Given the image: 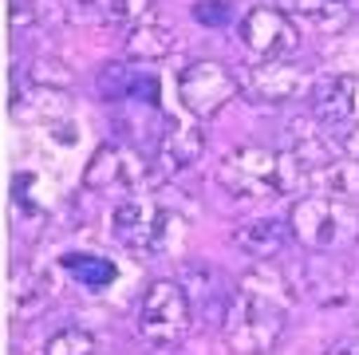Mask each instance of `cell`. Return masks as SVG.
I'll return each instance as SVG.
<instances>
[{"label": "cell", "mask_w": 359, "mask_h": 355, "mask_svg": "<svg viewBox=\"0 0 359 355\" xmlns=\"http://www.w3.org/2000/svg\"><path fill=\"white\" fill-rule=\"evenodd\" d=\"M288 328V281L276 269H257L237 288L229 320H225V344L237 355H269Z\"/></svg>", "instance_id": "obj_1"}, {"label": "cell", "mask_w": 359, "mask_h": 355, "mask_svg": "<svg viewBox=\"0 0 359 355\" xmlns=\"http://www.w3.org/2000/svg\"><path fill=\"white\" fill-rule=\"evenodd\" d=\"M292 237L312 253H344L359 241V209L332 194L296 198L288 209Z\"/></svg>", "instance_id": "obj_2"}, {"label": "cell", "mask_w": 359, "mask_h": 355, "mask_svg": "<svg viewBox=\"0 0 359 355\" xmlns=\"http://www.w3.org/2000/svg\"><path fill=\"white\" fill-rule=\"evenodd\" d=\"M194 328V308L178 281H154L138 304V335L154 351H174Z\"/></svg>", "instance_id": "obj_3"}, {"label": "cell", "mask_w": 359, "mask_h": 355, "mask_svg": "<svg viewBox=\"0 0 359 355\" xmlns=\"http://www.w3.org/2000/svg\"><path fill=\"white\" fill-rule=\"evenodd\" d=\"M217 186L233 201H269L280 198V154L264 147H237L217 166Z\"/></svg>", "instance_id": "obj_4"}, {"label": "cell", "mask_w": 359, "mask_h": 355, "mask_svg": "<svg viewBox=\"0 0 359 355\" xmlns=\"http://www.w3.org/2000/svg\"><path fill=\"white\" fill-rule=\"evenodd\" d=\"M241 91L237 75L217 60H194L178 72V99L182 111L194 119H213L222 107L233 103V95Z\"/></svg>", "instance_id": "obj_5"}, {"label": "cell", "mask_w": 359, "mask_h": 355, "mask_svg": "<svg viewBox=\"0 0 359 355\" xmlns=\"http://www.w3.org/2000/svg\"><path fill=\"white\" fill-rule=\"evenodd\" d=\"M178 284L194 308V320L225 328L233 304H237V284L229 281V272H222L213 261H186L178 272Z\"/></svg>", "instance_id": "obj_6"}, {"label": "cell", "mask_w": 359, "mask_h": 355, "mask_svg": "<svg viewBox=\"0 0 359 355\" xmlns=\"http://www.w3.org/2000/svg\"><path fill=\"white\" fill-rule=\"evenodd\" d=\"M166 225L170 213L150 198H127L111 209V237L138 257H150L166 245Z\"/></svg>", "instance_id": "obj_7"}, {"label": "cell", "mask_w": 359, "mask_h": 355, "mask_svg": "<svg viewBox=\"0 0 359 355\" xmlns=\"http://www.w3.org/2000/svg\"><path fill=\"white\" fill-rule=\"evenodd\" d=\"M245 95L261 107H280V103H296V99H304L312 95L316 79L312 72L304 67H296V63H285V60H261L257 67H249L241 79Z\"/></svg>", "instance_id": "obj_8"}, {"label": "cell", "mask_w": 359, "mask_h": 355, "mask_svg": "<svg viewBox=\"0 0 359 355\" xmlns=\"http://www.w3.org/2000/svg\"><path fill=\"white\" fill-rule=\"evenodd\" d=\"M237 40L257 55V60H285L300 48V32L292 16L280 8H249L237 20Z\"/></svg>", "instance_id": "obj_9"}, {"label": "cell", "mask_w": 359, "mask_h": 355, "mask_svg": "<svg viewBox=\"0 0 359 355\" xmlns=\"http://www.w3.org/2000/svg\"><path fill=\"white\" fill-rule=\"evenodd\" d=\"M312 115L327 130H355L359 126V75L339 72L324 75L312 87Z\"/></svg>", "instance_id": "obj_10"}, {"label": "cell", "mask_w": 359, "mask_h": 355, "mask_svg": "<svg viewBox=\"0 0 359 355\" xmlns=\"http://www.w3.org/2000/svg\"><path fill=\"white\" fill-rule=\"evenodd\" d=\"M288 281H292L296 293L312 296L316 304H348V296L355 293L351 288V276L327 253H312L304 261H296L288 269Z\"/></svg>", "instance_id": "obj_11"}, {"label": "cell", "mask_w": 359, "mask_h": 355, "mask_svg": "<svg viewBox=\"0 0 359 355\" xmlns=\"http://www.w3.org/2000/svg\"><path fill=\"white\" fill-rule=\"evenodd\" d=\"M147 182V166L138 158L135 147H115L107 142L91 154L87 162V174H83V186L87 189H123V186H142Z\"/></svg>", "instance_id": "obj_12"}, {"label": "cell", "mask_w": 359, "mask_h": 355, "mask_svg": "<svg viewBox=\"0 0 359 355\" xmlns=\"http://www.w3.org/2000/svg\"><path fill=\"white\" fill-rule=\"evenodd\" d=\"M201 150H205V138H201L198 119L194 115L166 119V130H162V142H158L162 174L178 178V174H186V170H194L201 162Z\"/></svg>", "instance_id": "obj_13"}, {"label": "cell", "mask_w": 359, "mask_h": 355, "mask_svg": "<svg viewBox=\"0 0 359 355\" xmlns=\"http://www.w3.org/2000/svg\"><path fill=\"white\" fill-rule=\"evenodd\" d=\"M99 95L107 103H147L158 107V79L150 72H135V67H123V63H111L99 75Z\"/></svg>", "instance_id": "obj_14"}, {"label": "cell", "mask_w": 359, "mask_h": 355, "mask_svg": "<svg viewBox=\"0 0 359 355\" xmlns=\"http://www.w3.org/2000/svg\"><path fill=\"white\" fill-rule=\"evenodd\" d=\"M288 237H292V225L280 217H253V221H241L233 229V241L237 249L249 253L253 261H273L288 249Z\"/></svg>", "instance_id": "obj_15"}, {"label": "cell", "mask_w": 359, "mask_h": 355, "mask_svg": "<svg viewBox=\"0 0 359 355\" xmlns=\"http://www.w3.org/2000/svg\"><path fill=\"white\" fill-rule=\"evenodd\" d=\"M123 52L130 55V60H166V55L178 52V36H174V28L162 20H154V16H147V20H138L135 28H127V40H123Z\"/></svg>", "instance_id": "obj_16"}, {"label": "cell", "mask_w": 359, "mask_h": 355, "mask_svg": "<svg viewBox=\"0 0 359 355\" xmlns=\"http://www.w3.org/2000/svg\"><path fill=\"white\" fill-rule=\"evenodd\" d=\"M147 16H150V0H72V20H83V24L135 28Z\"/></svg>", "instance_id": "obj_17"}, {"label": "cell", "mask_w": 359, "mask_h": 355, "mask_svg": "<svg viewBox=\"0 0 359 355\" xmlns=\"http://www.w3.org/2000/svg\"><path fill=\"white\" fill-rule=\"evenodd\" d=\"M276 8L285 16H292V20L312 24L316 32H339L351 20L348 0H276Z\"/></svg>", "instance_id": "obj_18"}, {"label": "cell", "mask_w": 359, "mask_h": 355, "mask_svg": "<svg viewBox=\"0 0 359 355\" xmlns=\"http://www.w3.org/2000/svg\"><path fill=\"white\" fill-rule=\"evenodd\" d=\"M60 269L72 276L79 288H87V293H103V288H111L118 276V269L107 257H91V253H67L64 261H60Z\"/></svg>", "instance_id": "obj_19"}, {"label": "cell", "mask_w": 359, "mask_h": 355, "mask_svg": "<svg viewBox=\"0 0 359 355\" xmlns=\"http://www.w3.org/2000/svg\"><path fill=\"white\" fill-rule=\"evenodd\" d=\"M43 355H99V344H95V335L87 332V328L67 324L43 344Z\"/></svg>", "instance_id": "obj_20"}, {"label": "cell", "mask_w": 359, "mask_h": 355, "mask_svg": "<svg viewBox=\"0 0 359 355\" xmlns=\"http://www.w3.org/2000/svg\"><path fill=\"white\" fill-rule=\"evenodd\" d=\"M43 308V288H40V281H24L20 272L12 276V312L16 316H32V312H40Z\"/></svg>", "instance_id": "obj_21"}, {"label": "cell", "mask_w": 359, "mask_h": 355, "mask_svg": "<svg viewBox=\"0 0 359 355\" xmlns=\"http://www.w3.org/2000/svg\"><path fill=\"white\" fill-rule=\"evenodd\" d=\"M194 20L205 24V28H225V24H233V4L229 0H198Z\"/></svg>", "instance_id": "obj_22"}, {"label": "cell", "mask_w": 359, "mask_h": 355, "mask_svg": "<svg viewBox=\"0 0 359 355\" xmlns=\"http://www.w3.org/2000/svg\"><path fill=\"white\" fill-rule=\"evenodd\" d=\"M28 79H32L36 87H60L64 83H72V72H67L64 63H52V60H36L32 63V72H28Z\"/></svg>", "instance_id": "obj_23"}, {"label": "cell", "mask_w": 359, "mask_h": 355, "mask_svg": "<svg viewBox=\"0 0 359 355\" xmlns=\"http://www.w3.org/2000/svg\"><path fill=\"white\" fill-rule=\"evenodd\" d=\"M8 20L12 28H24L28 20H36V0H8Z\"/></svg>", "instance_id": "obj_24"}, {"label": "cell", "mask_w": 359, "mask_h": 355, "mask_svg": "<svg viewBox=\"0 0 359 355\" xmlns=\"http://www.w3.org/2000/svg\"><path fill=\"white\" fill-rule=\"evenodd\" d=\"M332 355H359V340H348V344H339Z\"/></svg>", "instance_id": "obj_25"}]
</instances>
